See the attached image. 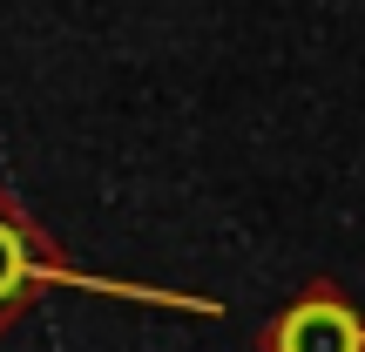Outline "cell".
I'll use <instances>...</instances> for the list:
<instances>
[{"mask_svg": "<svg viewBox=\"0 0 365 352\" xmlns=\"http://www.w3.org/2000/svg\"><path fill=\"white\" fill-rule=\"evenodd\" d=\"M277 352H365V326L339 298H304L277 318Z\"/></svg>", "mask_w": 365, "mask_h": 352, "instance_id": "cell-1", "label": "cell"}, {"mask_svg": "<svg viewBox=\"0 0 365 352\" xmlns=\"http://www.w3.org/2000/svg\"><path fill=\"white\" fill-rule=\"evenodd\" d=\"M21 271H27V258H21V237L0 223V298H14L21 291Z\"/></svg>", "mask_w": 365, "mask_h": 352, "instance_id": "cell-2", "label": "cell"}]
</instances>
